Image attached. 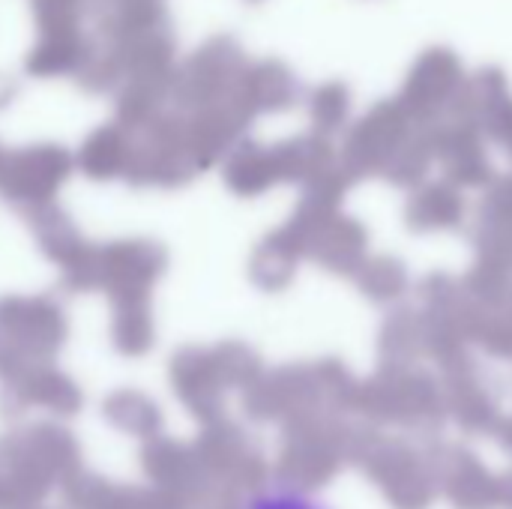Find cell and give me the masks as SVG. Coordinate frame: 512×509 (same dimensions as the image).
<instances>
[{
    "label": "cell",
    "mask_w": 512,
    "mask_h": 509,
    "mask_svg": "<svg viewBox=\"0 0 512 509\" xmlns=\"http://www.w3.org/2000/svg\"><path fill=\"white\" fill-rule=\"evenodd\" d=\"M63 57H66V45L63 42H57L54 36L36 51V57H33V69L39 72H51V69H57L60 63H63Z\"/></svg>",
    "instance_id": "obj_1"
}]
</instances>
